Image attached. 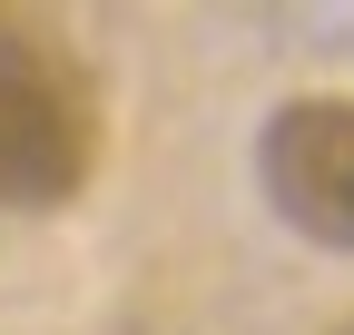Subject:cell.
<instances>
[{
    "mask_svg": "<svg viewBox=\"0 0 354 335\" xmlns=\"http://www.w3.org/2000/svg\"><path fill=\"white\" fill-rule=\"evenodd\" d=\"M109 148V99L50 20L0 10V207L10 217H59L88 197Z\"/></svg>",
    "mask_w": 354,
    "mask_h": 335,
    "instance_id": "6da1fadb",
    "label": "cell"
},
{
    "mask_svg": "<svg viewBox=\"0 0 354 335\" xmlns=\"http://www.w3.org/2000/svg\"><path fill=\"white\" fill-rule=\"evenodd\" d=\"M256 197L276 207V227L354 257V99L344 89H305L286 109H266L256 129Z\"/></svg>",
    "mask_w": 354,
    "mask_h": 335,
    "instance_id": "7a4b0ae2",
    "label": "cell"
}]
</instances>
